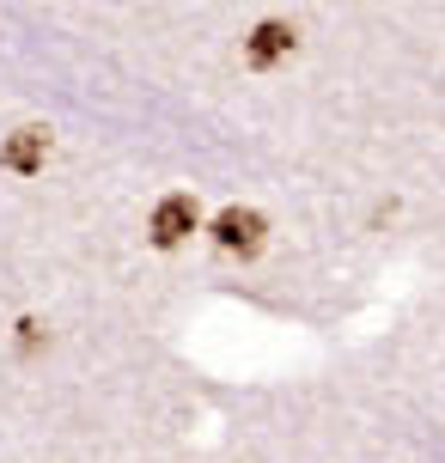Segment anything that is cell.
I'll return each mask as SVG.
<instances>
[{
	"label": "cell",
	"mask_w": 445,
	"mask_h": 463,
	"mask_svg": "<svg viewBox=\"0 0 445 463\" xmlns=\"http://www.w3.org/2000/svg\"><path fill=\"white\" fill-rule=\"evenodd\" d=\"M213 244H220L226 256H257L262 250V213L226 208L220 220H213Z\"/></svg>",
	"instance_id": "obj_1"
},
{
	"label": "cell",
	"mask_w": 445,
	"mask_h": 463,
	"mask_svg": "<svg viewBox=\"0 0 445 463\" xmlns=\"http://www.w3.org/2000/svg\"><path fill=\"white\" fill-rule=\"evenodd\" d=\"M189 232H195V202L189 195H165L159 208H153V244L171 250V244H184Z\"/></svg>",
	"instance_id": "obj_2"
},
{
	"label": "cell",
	"mask_w": 445,
	"mask_h": 463,
	"mask_svg": "<svg viewBox=\"0 0 445 463\" xmlns=\"http://www.w3.org/2000/svg\"><path fill=\"white\" fill-rule=\"evenodd\" d=\"M287 55H293V24L287 19H269L251 31V68H275Z\"/></svg>",
	"instance_id": "obj_3"
},
{
	"label": "cell",
	"mask_w": 445,
	"mask_h": 463,
	"mask_svg": "<svg viewBox=\"0 0 445 463\" xmlns=\"http://www.w3.org/2000/svg\"><path fill=\"white\" fill-rule=\"evenodd\" d=\"M0 159H6V171H24V177H31V171H43V159H49V135L43 128H19V135L6 140Z\"/></svg>",
	"instance_id": "obj_4"
}]
</instances>
